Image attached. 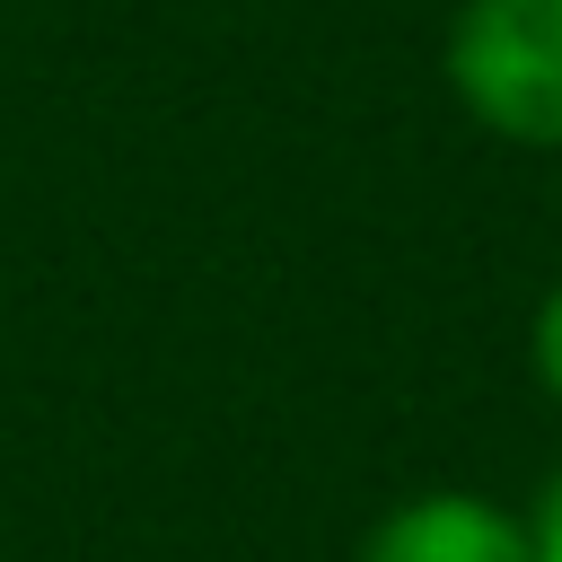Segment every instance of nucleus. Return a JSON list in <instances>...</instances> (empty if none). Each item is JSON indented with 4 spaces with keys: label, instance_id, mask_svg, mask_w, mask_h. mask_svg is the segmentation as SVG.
I'll use <instances>...</instances> for the list:
<instances>
[{
    "label": "nucleus",
    "instance_id": "nucleus-1",
    "mask_svg": "<svg viewBox=\"0 0 562 562\" xmlns=\"http://www.w3.org/2000/svg\"><path fill=\"white\" fill-rule=\"evenodd\" d=\"M448 97L518 149H562V0H457Z\"/></svg>",
    "mask_w": 562,
    "mask_h": 562
},
{
    "label": "nucleus",
    "instance_id": "nucleus-2",
    "mask_svg": "<svg viewBox=\"0 0 562 562\" xmlns=\"http://www.w3.org/2000/svg\"><path fill=\"white\" fill-rule=\"evenodd\" d=\"M360 562H536L527 509L492 501V492H413L386 518H369Z\"/></svg>",
    "mask_w": 562,
    "mask_h": 562
},
{
    "label": "nucleus",
    "instance_id": "nucleus-4",
    "mask_svg": "<svg viewBox=\"0 0 562 562\" xmlns=\"http://www.w3.org/2000/svg\"><path fill=\"white\" fill-rule=\"evenodd\" d=\"M527 536H536V562H562V465L544 474V492L527 509Z\"/></svg>",
    "mask_w": 562,
    "mask_h": 562
},
{
    "label": "nucleus",
    "instance_id": "nucleus-3",
    "mask_svg": "<svg viewBox=\"0 0 562 562\" xmlns=\"http://www.w3.org/2000/svg\"><path fill=\"white\" fill-rule=\"evenodd\" d=\"M527 360H536V386L562 404V272H553V290L536 299V325H527Z\"/></svg>",
    "mask_w": 562,
    "mask_h": 562
}]
</instances>
